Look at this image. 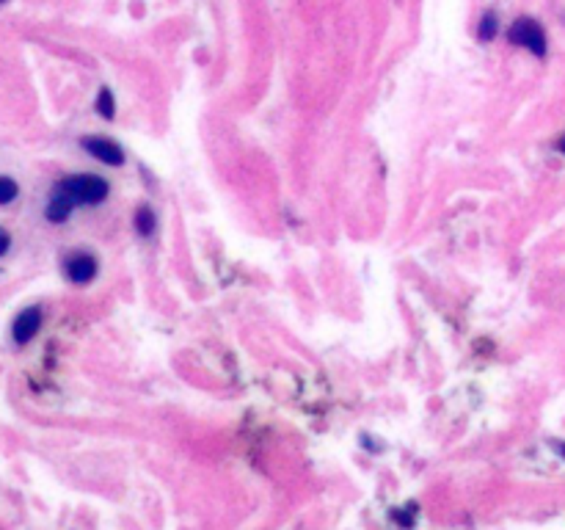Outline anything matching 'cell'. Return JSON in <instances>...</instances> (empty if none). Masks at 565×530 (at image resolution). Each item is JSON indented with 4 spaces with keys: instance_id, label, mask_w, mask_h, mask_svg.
I'll return each instance as SVG.
<instances>
[{
    "instance_id": "7c38bea8",
    "label": "cell",
    "mask_w": 565,
    "mask_h": 530,
    "mask_svg": "<svg viewBox=\"0 0 565 530\" xmlns=\"http://www.w3.org/2000/svg\"><path fill=\"white\" fill-rule=\"evenodd\" d=\"M552 448H554L560 456H565V445H563V442H557V439H554V442H552Z\"/></svg>"
},
{
    "instance_id": "3957f363",
    "label": "cell",
    "mask_w": 565,
    "mask_h": 530,
    "mask_svg": "<svg viewBox=\"0 0 565 530\" xmlns=\"http://www.w3.org/2000/svg\"><path fill=\"white\" fill-rule=\"evenodd\" d=\"M80 147H83L91 158H97L100 164H108V166L125 164V149H122L116 141H108V138H100V135H89V138L80 141Z\"/></svg>"
},
{
    "instance_id": "7a4b0ae2",
    "label": "cell",
    "mask_w": 565,
    "mask_h": 530,
    "mask_svg": "<svg viewBox=\"0 0 565 530\" xmlns=\"http://www.w3.org/2000/svg\"><path fill=\"white\" fill-rule=\"evenodd\" d=\"M507 39H510V44L530 50L532 56H538V58H543L546 50H549V44H546V33H543V28H540V23L532 20V17H519V20L510 25Z\"/></svg>"
},
{
    "instance_id": "6da1fadb",
    "label": "cell",
    "mask_w": 565,
    "mask_h": 530,
    "mask_svg": "<svg viewBox=\"0 0 565 530\" xmlns=\"http://www.w3.org/2000/svg\"><path fill=\"white\" fill-rule=\"evenodd\" d=\"M58 194L72 202V204H100L108 199V183L97 177V174H75V177H67L58 183L56 188Z\"/></svg>"
},
{
    "instance_id": "8fae6325",
    "label": "cell",
    "mask_w": 565,
    "mask_h": 530,
    "mask_svg": "<svg viewBox=\"0 0 565 530\" xmlns=\"http://www.w3.org/2000/svg\"><path fill=\"white\" fill-rule=\"evenodd\" d=\"M8 246H11V238H8V232L0 227V257L8 252Z\"/></svg>"
},
{
    "instance_id": "4fadbf2b",
    "label": "cell",
    "mask_w": 565,
    "mask_h": 530,
    "mask_svg": "<svg viewBox=\"0 0 565 530\" xmlns=\"http://www.w3.org/2000/svg\"><path fill=\"white\" fill-rule=\"evenodd\" d=\"M557 149H560V152H563V155H565V135H563V138H560V141H557Z\"/></svg>"
},
{
    "instance_id": "8992f818",
    "label": "cell",
    "mask_w": 565,
    "mask_h": 530,
    "mask_svg": "<svg viewBox=\"0 0 565 530\" xmlns=\"http://www.w3.org/2000/svg\"><path fill=\"white\" fill-rule=\"evenodd\" d=\"M72 202H69L64 194H53V199H50V204H47V221H53V224H64L69 218V213H72Z\"/></svg>"
},
{
    "instance_id": "277c9868",
    "label": "cell",
    "mask_w": 565,
    "mask_h": 530,
    "mask_svg": "<svg viewBox=\"0 0 565 530\" xmlns=\"http://www.w3.org/2000/svg\"><path fill=\"white\" fill-rule=\"evenodd\" d=\"M67 276L75 285H89L94 276H97V257L86 254V252H77L67 260Z\"/></svg>"
},
{
    "instance_id": "ba28073f",
    "label": "cell",
    "mask_w": 565,
    "mask_h": 530,
    "mask_svg": "<svg viewBox=\"0 0 565 530\" xmlns=\"http://www.w3.org/2000/svg\"><path fill=\"white\" fill-rule=\"evenodd\" d=\"M135 230H138V235H152V230H155V216H152V210L149 207H138V213H135Z\"/></svg>"
},
{
    "instance_id": "30bf717a",
    "label": "cell",
    "mask_w": 565,
    "mask_h": 530,
    "mask_svg": "<svg viewBox=\"0 0 565 530\" xmlns=\"http://www.w3.org/2000/svg\"><path fill=\"white\" fill-rule=\"evenodd\" d=\"M20 194V188H17V183L11 180V177H0V204H8V202H14Z\"/></svg>"
},
{
    "instance_id": "5bb4252c",
    "label": "cell",
    "mask_w": 565,
    "mask_h": 530,
    "mask_svg": "<svg viewBox=\"0 0 565 530\" xmlns=\"http://www.w3.org/2000/svg\"><path fill=\"white\" fill-rule=\"evenodd\" d=\"M0 3H6V0H0Z\"/></svg>"
},
{
    "instance_id": "52a82bcc",
    "label": "cell",
    "mask_w": 565,
    "mask_h": 530,
    "mask_svg": "<svg viewBox=\"0 0 565 530\" xmlns=\"http://www.w3.org/2000/svg\"><path fill=\"white\" fill-rule=\"evenodd\" d=\"M97 113H100L102 119H113V113H116V102H113V92H110L108 86H102L100 94H97Z\"/></svg>"
},
{
    "instance_id": "5b68a950",
    "label": "cell",
    "mask_w": 565,
    "mask_h": 530,
    "mask_svg": "<svg viewBox=\"0 0 565 530\" xmlns=\"http://www.w3.org/2000/svg\"><path fill=\"white\" fill-rule=\"evenodd\" d=\"M39 326H42V309H39V307H28V309H23V312L17 315V321H14V326H11V334H14V340H17L20 345H25V343H31L36 337Z\"/></svg>"
},
{
    "instance_id": "9c48e42d",
    "label": "cell",
    "mask_w": 565,
    "mask_h": 530,
    "mask_svg": "<svg viewBox=\"0 0 565 530\" xmlns=\"http://www.w3.org/2000/svg\"><path fill=\"white\" fill-rule=\"evenodd\" d=\"M497 31H499V23H497V14L494 11H485L483 14V20H480V39L483 42H491L494 36H497Z\"/></svg>"
}]
</instances>
